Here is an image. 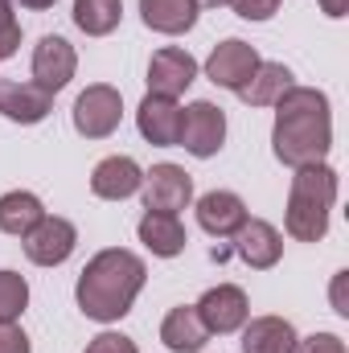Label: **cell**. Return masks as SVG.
Masks as SVG:
<instances>
[{"label": "cell", "instance_id": "20", "mask_svg": "<svg viewBox=\"0 0 349 353\" xmlns=\"http://www.w3.org/2000/svg\"><path fill=\"white\" fill-rule=\"evenodd\" d=\"M296 329L283 316H255L243 325V353H296Z\"/></svg>", "mask_w": 349, "mask_h": 353}, {"label": "cell", "instance_id": "11", "mask_svg": "<svg viewBox=\"0 0 349 353\" xmlns=\"http://www.w3.org/2000/svg\"><path fill=\"white\" fill-rule=\"evenodd\" d=\"M74 70H79L74 46L66 37H58V33H46L37 41V50H33V83L41 90H50V94H58L74 79Z\"/></svg>", "mask_w": 349, "mask_h": 353}, {"label": "cell", "instance_id": "1", "mask_svg": "<svg viewBox=\"0 0 349 353\" xmlns=\"http://www.w3.org/2000/svg\"><path fill=\"white\" fill-rule=\"evenodd\" d=\"M333 148V107L329 94L317 87H288L275 99V128H271V152L288 169H312L325 165Z\"/></svg>", "mask_w": 349, "mask_h": 353}, {"label": "cell", "instance_id": "15", "mask_svg": "<svg viewBox=\"0 0 349 353\" xmlns=\"http://www.w3.org/2000/svg\"><path fill=\"white\" fill-rule=\"evenodd\" d=\"M136 128L148 144L157 148H173L177 136H181V107L177 99H165V94H144L140 111H136Z\"/></svg>", "mask_w": 349, "mask_h": 353}, {"label": "cell", "instance_id": "2", "mask_svg": "<svg viewBox=\"0 0 349 353\" xmlns=\"http://www.w3.org/2000/svg\"><path fill=\"white\" fill-rule=\"evenodd\" d=\"M144 279H148V267H144V259H140L136 251H123V247L99 251V255L83 267L79 288H74L83 316L99 321V325L123 321V316L132 312V304H136Z\"/></svg>", "mask_w": 349, "mask_h": 353}, {"label": "cell", "instance_id": "29", "mask_svg": "<svg viewBox=\"0 0 349 353\" xmlns=\"http://www.w3.org/2000/svg\"><path fill=\"white\" fill-rule=\"evenodd\" d=\"M0 353H33L29 350V337L17 329V321L12 325H0Z\"/></svg>", "mask_w": 349, "mask_h": 353}, {"label": "cell", "instance_id": "27", "mask_svg": "<svg viewBox=\"0 0 349 353\" xmlns=\"http://www.w3.org/2000/svg\"><path fill=\"white\" fill-rule=\"evenodd\" d=\"M243 21H271L279 12V0H226Z\"/></svg>", "mask_w": 349, "mask_h": 353}, {"label": "cell", "instance_id": "6", "mask_svg": "<svg viewBox=\"0 0 349 353\" xmlns=\"http://www.w3.org/2000/svg\"><path fill=\"white\" fill-rule=\"evenodd\" d=\"M25 259L37 267H62L70 255H74V247H79V230H74V222L70 218H41L25 239Z\"/></svg>", "mask_w": 349, "mask_h": 353}, {"label": "cell", "instance_id": "9", "mask_svg": "<svg viewBox=\"0 0 349 353\" xmlns=\"http://www.w3.org/2000/svg\"><path fill=\"white\" fill-rule=\"evenodd\" d=\"M144 210H157V214H181L189 201H193V176L185 173L181 165H152L144 173Z\"/></svg>", "mask_w": 349, "mask_h": 353}, {"label": "cell", "instance_id": "21", "mask_svg": "<svg viewBox=\"0 0 349 353\" xmlns=\"http://www.w3.org/2000/svg\"><path fill=\"white\" fill-rule=\"evenodd\" d=\"M46 218V205L37 193H25V189H12L0 197V230L12 234V239H25L37 222Z\"/></svg>", "mask_w": 349, "mask_h": 353}, {"label": "cell", "instance_id": "8", "mask_svg": "<svg viewBox=\"0 0 349 353\" xmlns=\"http://www.w3.org/2000/svg\"><path fill=\"white\" fill-rule=\"evenodd\" d=\"M197 316H201V325L210 329V337L218 333H235V329H243L247 325V316H251V304H247V292L239 288V283H218V288H210L197 304Z\"/></svg>", "mask_w": 349, "mask_h": 353}, {"label": "cell", "instance_id": "17", "mask_svg": "<svg viewBox=\"0 0 349 353\" xmlns=\"http://www.w3.org/2000/svg\"><path fill=\"white\" fill-rule=\"evenodd\" d=\"M136 230H140V243H144L157 259H173V255L185 251V243H189V234H185V226H181L177 214H157V210H148Z\"/></svg>", "mask_w": 349, "mask_h": 353}, {"label": "cell", "instance_id": "28", "mask_svg": "<svg viewBox=\"0 0 349 353\" xmlns=\"http://www.w3.org/2000/svg\"><path fill=\"white\" fill-rule=\"evenodd\" d=\"M296 353H346V341L337 333H312V337L296 341Z\"/></svg>", "mask_w": 349, "mask_h": 353}, {"label": "cell", "instance_id": "10", "mask_svg": "<svg viewBox=\"0 0 349 353\" xmlns=\"http://www.w3.org/2000/svg\"><path fill=\"white\" fill-rule=\"evenodd\" d=\"M193 79H197V58L181 46H165L148 58V94L177 99L193 87Z\"/></svg>", "mask_w": 349, "mask_h": 353}, {"label": "cell", "instance_id": "16", "mask_svg": "<svg viewBox=\"0 0 349 353\" xmlns=\"http://www.w3.org/2000/svg\"><path fill=\"white\" fill-rule=\"evenodd\" d=\"M140 185H144V169L132 157H107L90 173V193L103 201H123V197L140 193Z\"/></svg>", "mask_w": 349, "mask_h": 353}, {"label": "cell", "instance_id": "13", "mask_svg": "<svg viewBox=\"0 0 349 353\" xmlns=\"http://www.w3.org/2000/svg\"><path fill=\"white\" fill-rule=\"evenodd\" d=\"M54 111V94L41 90L37 83H17L0 79V115L12 123H41Z\"/></svg>", "mask_w": 349, "mask_h": 353}, {"label": "cell", "instance_id": "32", "mask_svg": "<svg viewBox=\"0 0 349 353\" xmlns=\"http://www.w3.org/2000/svg\"><path fill=\"white\" fill-rule=\"evenodd\" d=\"M218 4H226V0H197V8H218Z\"/></svg>", "mask_w": 349, "mask_h": 353}, {"label": "cell", "instance_id": "24", "mask_svg": "<svg viewBox=\"0 0 349 353\" xmlns=\"http://www.w3.org/2000/svg\"><path fill=\"white\" fill-rule=\"evenodd\" d=\"M29 308V283L17 271H0V325H12Z\"/></svg>", "mask_w": 349, "mask_h": 353}, {"label": "cell", "instance_id": "4", "mask_svg": "<svg viewBox=\"0 0 349 353\" xmlns=\"http://www.w3.org/2000/svg\"><path fill=\"white\" fill-rule=\"evenodd\" d=\"M222 140H226V115H222V107H214L210 99H197V103H189L181 111V136H177V144L189 157L210 161V157H218Z\"/></svg>", "mask_w": 349, "mask_h": 353}, {"label": "cell", "instance_id": "12", "mask_svg": "<svg viewBox=\"0 0 349 353\" xmlns=\"http://www.w3.org/2000/svg\"><path fill=\"white\" fill-rule=\"evenodd\" d=\"M230 239H235V255L247 267H255V271L275 267L279 255H283V234L271 222H263V218H247Z\"/></svg>", "mask_w": 349, "mask_h": 353}, {"label": "cell", "instance_id": "23", "mask_svg": "<svg viewBox=\"0 0 349 353\" xmlns=\"http://www.w3.org/2000/svg\"><path fill=\"white\" fill-rule=\"evenodd\" d=\"M123 17V0H74V25L87 37H107L115 33Z\"/></svg>", "mask_w": 349, "mask_h": 353}, {"label": "cell", "instance_id": "30", "mask_svg": "<svg viewBox=\"0 0 349 353\" xmlns=\"http://www.w3.org/2000/svg\"><path fill=\"white\" fill-rule=\"evenodd\" d=\"M317 4H321V12L333 17V21H341V17L349 12V0H317Z\"/></svg>", "mask_w": 349, "mask_h": 353}, {"label": "cell", "instance_id": "3", "mask_svg": "<svg viewBox=\"0 0 349 353\" xmlns=\"http://www.w3.org/2000/svg\"><path fill=\"white\" fill-rule=\"evenodd\" d=\"M333 201H337V169L329 165L296 169L292 189H288V214H283L288 234L296 243H321L329 234Z\"/></svg>", "mask_w": 349, "mask_h": 353}, {"label": "cell", "instance_id": "14", "mask_svg": "<svg viewBox=\"0 0 349 353\" xmlns=\"http://www.w3.org/2000/svg\"><path fill=\"white\" fill-rule=\"evenodd\" d=\"M247 218H251V214H247L243 197L230 193V189H214V193L197 197V226H201L206 234H214V239H230Z\"/></svg>", "mask_w": 349, "mask_h": 353}, {"label": "cell", "instance_id": "25", "mask_svg": "<svg viewBox=\"0 0 349 353\" xmlns=\"http://www.w3.org/2000/svg\"><path fill=\"white\" fill-rule=\"evenodd\" d=\"M21 46V25H17V12H12V0H0V62L12 58Z\"/></svg>", "mask_w": 349, "mask_h": 353}, {"label": "cell", "instance_id": "19", "mask_svg": "<svg viewBox=\"0 0 349 353\" xmlns=\"http://www.w3.org/2000/svg\"><path fill=\"white\" fill-rule=\"evenodd\" d=\"M197 0H140V17L152 33H165V37H177V33H189L197 25Z\"/></svg>", "mask_w": 349, "mask_h": 353}, {"label": "cell", "instance_id": "18", "mask_svg": "<svg viewBox=\"0 0 349 353\" xmlns=\"http://www.w3.org/2000/svg\"><path fill=\"white\" fill-rule=\"evenodd\" d=\"M161 341H165V350L169 353H197V350H206L210 329L201 325V316H197L193 304H181V308H173V312L165 316V325H161Z\"/></svg>", "mask_w": 349, "mask_h": 353}, {"label": "cell", "instance_id": "26", "mask_svg": "<svg viewBox=\"0 0 349 353\" xmlns=\"http://www.w3.org/2000/svg\"><path fill=\"white\" fill-rule=\"evenodd\" d=\"M83 353H140V350H136V341L123 337V333H99V337L87 341Z\"/></svg>", "mask_w": 349, "mask_h": 353}, {"label": "cell", "instance_id": "5", "mask_svg": "<svg viewBox=\"0 0 349 353\" xmlns=\"http://www.w3.org/2000/svg\"><path fill=\"white\" fill-rule=\"evenodd\" d=\"M74 132L79 136H87V140H107L115 128H119V119H123V99H119V90L107 87V83H94L87 87L79 99H74Z\"/></svg>", "mask_w": 349, "mask_h": 353}, {"label": "cell", "instance_id": "31", "mask_svg": "<svg viewBox=\"0 0 349 353\" xmlns=\"http://www.w3.org/2000/svg\"><path fill=\"white\" fill-rule=\"evenodd\" d=\"M17 4H25V8H33V12H41V8H54L58 0H17Z\"/></svg>", "mask_w": 349, "mask_h": 353}, {"label": "cell", "instance_id": "22", "mask_svg": "<svg viewBox=\"0 0 349 353\" xmlns=\"http://www.w3.org/2000/svg\"><path fill=\"white\" fill-rule=\"evenodd\" d=\"M288 87H296V83H292V70L283 62H259L255 74L247 79V87L239 90V99L251 107H275V99Z\"/></svg>", "mask_w": 349, "mask_h": 353}, {"label": "cell", "instance_id": "7", "mask_svg": "<svg viewBox=\"0 0 349 353\" xmlns=\"http://www.w3.org/2000/svg\"><path fill=\"white\" fill-rule=\"evenodd\" d=\"M263 58L255 54V46H247V41H239V37H226V41H218L214 46V54L206 58V79L214 83V87H226V90H239L247 87V79L255 74V66H259Z\"/></svg>", "mask_w": 349, "mask_h": 353}]
</instances>
